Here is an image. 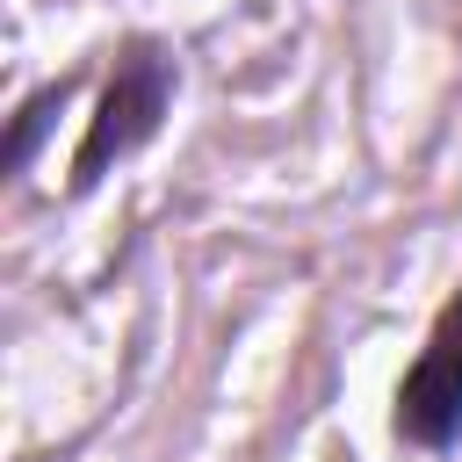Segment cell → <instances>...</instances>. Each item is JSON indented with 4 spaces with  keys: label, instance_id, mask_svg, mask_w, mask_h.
Instances as JSON below:
<instances>
[{
    "label": "cell",
    "instance_id": "obj_1",
    "mask_svg": "<svg viewBox=\"0 0 462 462\" xmlns=\"http://www.w3.org/2000/svg\"><path fill=\"white\" fill-rule=\"evenodd\" d=\"M173 94H180V58L159 43V36H123L108 79H101V101L79 130V152H72V195H94L130 152H144L159 137V123L173 116Z\"/></svg>",
    "mask_w": 462,
    "mask_h": 462
},
{
    "label": "cell",
    "instance_id": "obj_2",
    "mask_svg": "<svg viewBox=\"0 0 462 462\" xmlns=\"http://www.w3.org/2000/svg\"><path fill=\"white\" fill-rule=\"evenodd\" d=\"M390 433H397L411 455H448V448L462 440V289L433 310L426 346H419L411 368L397 375Z\"/></svg>",
    "mask_w": 462,
    "mask_h": 462
},
{
    "label": "cell",
    "instance_id": "obj_3",
    "mask_svg": "<svg viewBox=\"0 0 462 462\" xmlns=\"http://www.w3.org/2000/svg\"><path fill=\"white\" fill-rule=\"evenodd\" d=\"M58 108H65V79H43L14 116H7V188L36 166V152H43V137H51V123H58Z\"/></svg>",
    "mask_w": 462,
    "mask_h": 462
}]
</instances>
